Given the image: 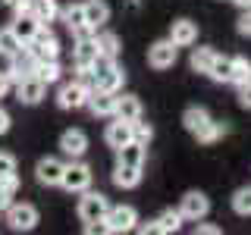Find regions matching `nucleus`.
<instances>
[{"mask_svg": "<svg viewBox=\"0 0 251 235\" xmlns=\"http://www.w3.org/2000/svg\"><path fill=\"white\" fill-rule=\"evenodd\" d=\"M63 166H66V163L57 160V157H44V160L35 166L38 182H41V185H60V179H63Z\"/></svg>", "mask_w": 251, "mask_h": 235, "instance_id": "nucleus-15", "label": "nucleus"}, {"mask_svg": "<svg viewBox=\"0 0 251 235\" xmlns=\"http://www.w3.org/2000/svg\"><path fill=\"white\" fill-rule=\"evenodd\" d=\"M25 47H28V53L35 60H57L60 57V41H57V35H53L47 25L38 28V35L31 38Z\"/></svg>", "mask_w": 251, "mask_h": 235, "instance_id": "nucleus-2", "label": "nucleus"}, {"mask_svg": "<svg viewBox=\"0 0 251 235\" xmlns=\"http://www.w3.org/2000/svg\"><path fill=\"white\" fill-rule=\"evenodd\" d=\"M179 226H182V213H179V210H163V213L154 219L157 232H179Z\"/></svg>", "mask_w": 251, "mask_h": 235, "instance_id": "nucleus-29", "label": "nucleus"}, {"mask_svg": "<svg viewBox=\"0 0 251 235\" xmlns=\"http://www.w3.org/2000/svg\"><path fill=\"white\" fill-rule=\"evenodd\" d=\"M94 44H98L100 57L116 60V53H120V38H116L113 31H94Z\"/></svg>", "mask_w": 251, "mask_h": 235, "instance_id": "nucleus-23", "label": "nucleus"}, {"mask_svg": "<svg viewBox=\"0 0 251 235\" xmlns=\"http://www.w3.org/2000/svg\"><path fill=\"white\" fill-rule=\"evenodd\" d=\"M145 157H148V144H141V141H129V144L116 147V160L129 163V166H145Z\"/></svg>", "mask_w": 251, "mask_h": 235, "instance_id": "nucleus-20", "label": "nucleus"}, {"mask_svg": "<svg viewBox=\"0 0 251 235\" xmlns=\"http://www.w3.org/2000/svg\"><path fill=\"white\" fill-rule=\"evenodd\" d=\"M60 185L66 188V191H88V185H91V169L85 166V163L73 160L69 166H63V179H60Z\"/></svg>", "mask_w": 251, "mask_h": 235, "instance_id": "nucleus-4", "label": "nucleus"}, {"mask_svg": "<svg viewBox=\"0 0 251 235\" xmlns=\"http://www.w3.org/2000/svg\"><path fill=\"white\" fill-rule=\"evenodd\" d=\"M28 13L35 16L41 25H47V22L57 19V0H31V3H28Z\"/></svg>", "mask_w": 251, "mask_h": 235, "instance_id": "nucleus-24", "label": "nucleus"}, {"mask_svg": "<svg viewBox=\"0 0 251 235\" xmlns=\"http://www.w3.org/2000/svg\"><path fill=\"white\" fill-rule=\"evenodd\" d=\"M207 210H210L207 194L188 191L185 198H182V207H179V213H182V219H201V216H207Z\"/></svg>", "mask_w": 251, "mask_h": 235, "instance_id": "nucleus-11", "label": "nucleus"}, {"mask_svg": "<svg viewBox=\"0 0 251 235\" xmlns=\"http://www.w3.org/2000/svg\"><path fill=\"white\" fill-rule=\"evenodd\" d=\"M85 107H88L94 116H113V107H116V91L91 88V91H88V100H85Z\"/></svg>", "mask_w": 251, "mask_h": 235, "instance_id": "nucleus-8", "label": "nucleus"}, {"mask_svg": "<svg viewBox=\"0 0 251 235\" xmlns=\"http://www.w3.org/2000/svg\"><path fill=\"white\" fill-rule=\"evenodd\" d=\"M91 72H94V85H98V88H104V91H120L123 88L126 72L116 66V60L100 57V53H98V60L91 63Z\"/></svg>", "mask_w": 251, "mask_h": 235, "instance_id": "nucleus-1", "label": "nucleus"}, {"mask_svg": "<svg viewBox=\"0 0 251 235\" xmlns=\"http://www.w3.org/2000/svg\"><path fill=\"white\" fill-rule=\"evenodd\" d=\"M207 119H210V113H207L204 107H188L185 113H182V125H185L188 132H192V135H195V132H198Z\"/></svg>", "mask_w": 251, "mask_h": 235, "instance_id": "nucleus-28", "label": "nucleus"}, {"mask_svg": "<svg viewBox=\"0 0 251 235\" xmlns=\"http://www.w3.org/2000/svg\"><path fill=\"white\" fill-rule=\"evenodd\" d=\"M239 35H248L251 38V6L242 13V19H239Z\"/></svg>", "mask_w": 251, "mask_h": 235, "instance_id": "nucleus-38", "label": "nucleus"}, {"mask_svg": "<svg viewBox=\"0 0 251 235\" xmlns=\"http://www.w3.org/2000/svg\"><path fill=\"white\" fill-rule=\"evenodd\" d=\"M239 104L245 107V110H251V82L239 85Z\"/></svg>", "mask_w": 251, "mask_h": 235, "instance_id": "nucleus-37", "label": "nucleus"}, {"mask_svg": "<svg viewBox=\"0 0 251 235\" xmlns=\"http://www.w3.org/2000/svg\"><path fill=\"white\" fill-rule=\"evenodd\" d=\"M85 147H88V138H85L82 129H66L60 135V151L66 157H73V160H78L85 154Z\"/></svg>", "mask_w": 251, "mask_h": 235, "instance_id": "nucleus-12", "label": "nucleus"}, {"mask_svg": "<svg viewBox=\"0 0 251 235\" xmlns=\"http://www.w3.org/2000/svg\"><path fill=\"white\" fill-rule=\"evenodd\" d=\"M63 22H66V28L73 31L75 38H88V35H94V28L85 25V10H82V3H73L69 10H63Z\"/></svg>", "mask_w": 251, "mask_h": 235, "instance_id": "nucleus-16", "label": "nucleus"}, {"mask_svg": "<svg viewBox=\"0 0 251 235\" xmlns=\"http://www.w3.org/2000/svg\"><path fill=\"white\" fill-rule=\"evenodd\" d=\"M232 210L239 216H251V188H239L232 194Z\"/></svg>", "mask_w": 251, "mask_h": 235, "instance_id": "nucleus-33", "label": "nucleus"}, {"mask_svg": "<svg viewBox=\"0 0 251 235\" xmlns=\"http://www.w3.org/2000/svg\"><path fill=\"white\" fill-rule=\"evenodd\" d=\"M13 31H16V38H19L22 44H28L31 38L38 35V28H41V22L35 19V16H31L28 10L25 13H16V19H13V25H10Z\"/></svg>", "mask_w": 251, "mask_h": 235, "instance_id": "nucleus-18", "label": "nucleus"}, {"mask_svg": "<svg viewBox=\"0 0 251 235\" xmlns=\"http://www.w3.org/2000/svg\"><path fill=\"white\" fill-rule=\"evenodd\" d=\"M82 10H85V25L94 28V31H98V28L110 19V6L104 3V0H85Z\"/></svg>", "mask_w": 251, "mask_h": 235, "instance_id": "nucleus-19", "label": "nucleus"}, {"mask_svg": "<svg viewBox=\"0 0 251 235\" xmlns=\"http://www.w3.org/2000/svg\"><path fill=\"white\" fill-rule=\"evenodd\" d=\"M113 116L116 119H126V122H135L141 119V100L135 94H116V107H113Z\"/></svg>", "mask_w": 251, "mask_h": 235, "instance_id": "nucleus-17", "label": "nucleus"}, {"mask_svg": "<svg viewBox=\"0 0 251 235\" xmlns=\"http://www.w3.org/2000/svg\"><path fill=\"white\" fill-rule=\"evenodd\" d=\"M0 75H3L10 85L22 78V72L16 69V57H13V53H6V50H0Z\"/></svg>", "mask_w": 251, "mask_h": 235, "instance_id": "nucleus-31", "label": "nucleus"}, {"mask_svg": "<svg viewBox=\"0 0 251 235\" xmlns=\"http://www.w3.org/2000/svg\"><path fill=\"white\" fill-rule=\"evenodd\" d=\"M6 129H10V113H6V110L0 107V135H3Z\"/></svg>", "mask_w": 251, "mask_h": 235, "instance_id": "nucleus-39", "label": "nucleus"}, {"mask_svg": "<svg viewBox=\"0 0 251 235\" xmlns=\"http://www.w3.org/2000/svg\"><path fill=\"white\" fill-rule=\"evenodd\" d=\"M229 82H232V85H245V82H251V63H248L245 57H232Z\"/></svg>", "mask_w": 251, "mask_h": 235, "instance_id": "nucleus-30", "label": "nucleus"}, {"mask_svg": "<svg viewBox=\"0 0 251 235\" xmlns=\"http://www.w3.org/2000/svg\"><path fill=\"white\" fill-rule=\"evenodd\" d=\"M104 138H107V144L113 147V151H116V147H123V144H129V141H132V122H126V119L110 122Z\"/></svg>", "mask_w": 251, "mask_h": 235, "instance_id": "nucleus-21", "label": "nucleus"}, {"mask_svg": "<svg viewBox=\"0 0 251 235\" xmlns=\"http://www.w3.org/2000/svg\"><path fill=\"white\" fill-rule=\"evenodd\" d=\"M135 223H138V213L132 207H110L104 216L107 232H129V229H135Z\"/></svg>", "mask_w": 251, "mask_h": 235, "instance_id": "nucleus-5", "label": "nucleus"}, {"mask_svg": "<svg viewBox=\"0 0 251 235\" xmlns=\"http://www.w3.org/2000/svg\"><path fill=\"white\" fill-rule=\"evenodd\" d=\"M85 100H88V88H85V85H78V82L63 85L60 94H57V104L63 110H78V107H85Z\"/></svg>", "mask_w": 251, "mask_h": 235, "instance_id": "nucleus-10", "label": "nucleus"}, {"mask_svg": "<svg viewBox=\"0 0 251 235\" xmlns=\"http://www.w3.org/2000/svg\"><path fill=\"white\" fill-rule=\"evenodd\" d=\"M176 50H179V47L173 44L170 38H167V41H157V44L148 47V63H151L154 69H170L173 63H176Z\"/></svg>", "mask_w": 251, "mask_h": 235, "instance_id": "nucleus-7", "label": "nucleus"}, {"mask_svg": "<svg viewBox=\"0 0 251 235\" xmlns=\"http://www.w3.org/2000/svg\"><path fill=\"white\" fill-rule=\"evenodd\" d=\"M232 3H235V6H242V10H248V6H251V0H232Z\"/></svg>", "mask_w": 251, "mask_h": 235, "instance_id": "nucleus-43", "label": "nucleus"}, {"mask_svg": "<svg viewBox=\"0 0 251 235\" xmlns=\"http://www.w3.org/2000/svg\"><path fill=\"white\" fill-rule=\"evenodd\" d=\"M229 69H232V60L229 57H220L217 53V60H214V66H210V78L214 82H229Z\"/></svg>", "mask_w": 251, "mask_h": 235, "instance_id": "nucleus-32", "label": "nucleus"}, {"mask_svg": "<svg viewBox=\"0 0 251 235\" xmlns=\"http://www.w3.org/2000/svg\"><path fill=\"white\" fill-rule=\"evenodd\" d=\"M13 172H16V157L13 154H0V179L13 176Z\"/></svg>", "mask_w": 251, "mask_h": 235, "instance_id": "nucleus-36", "label": "nucleus"}, {"mask_svg": "<svg viewBox=\"0 0 251 235\" xmlns=\"http://www.w3.org/2000/svg\"><path fill=\"white\" fill-rule=\"evenodd\" d=\"M31 75H38L44 85H53L60 78V66H57V60H38L35 63V69H31Z\"/></svg>", "mask_w": 251, "mask_h": 235, "instance_id": "nucleus-27", "label": "nucleus"}, {"mask_svg": "<svg viewBox=\"0 0 251 235\" xmlns=\"http://www.w3.org/2000/svg\"><path fill=\"white\" fill-rule=\"evenodd\" d=\"M6 210H10L6 216H10V226L16 232H28V229L38 226V210L31 207V204H10Z\"/></svg>", "mask_w": 251, "mask_h": 235, "instance_id": "nucleus-6", "label": "nucleus"}, {"mask_svg": "<svg viewBox=\"0 0 251 235\" xmlns=\"http://www.w3.org/2000/svg\"><path fill=\"white\" fill-rule=\"evenodd\" d=\"M198 235H220V226H198Z\"/></svg>", "mask_w": 251, "mask_h": 235, "instance_id": "nucleus-40", "label": "nucleus"}, {"mask_svg": "<svg viewBox=\"0 0 251 235\" xmlns=\"http://www.w3.org/2000/svg\"><path fill=\"white\" fill-rule=\"evenodd\" d=\"M44 88H47V85L41 82V78H38V75H22L19 78V82H16V94H19V100H22V104H38V100H41L44 97Z\"/></svg>", "mask_w": 251, "mask_h": 235, "instance_id": "nucleus-9", "label": "nucleus"}, {"mask_svg": "<svg viewBox=\"0 0 251 235\" xmlns=\"http://www.w3.org/2000/svg\"><path fill=\"white\" fill-rule=\"evenodd\" d=\"M107 210H110V204H107L104 194H98V191H88L78 201V216H82V223H104Z\"/></svg>", "mask_w": 251, "mask_h": 235, "instance_id": "nucleus-3", "label": "nucleus"}, {"mask_svg": "<svg viewBox=\"0 0 251 235\" xmlns=\"http://www.w3.org/2000/svg\"><path fill=\"white\" fill-rule=\"evenodd\" d=\"M138 182H141V166H129V163H116L113 185H120V188H135Z\"/></svg>", "mask_w": 251, "mask_h": 235, "instance_id": "nucleus-22", "label": "nucleus"}, {"mask_svg": "<svg viewBox=\"0 0 251 235\" xmlns=\"http://www.w3.org/2000/svg\"><path fill=\"white\" fill-rule=\"evenodd\" d=\"M98 60V44H94V35L88 38H78L75 41V50H73V63L75 69H91V63Z\"/></svg>", "mask_w": 251, "mask_h": 235, "instance_id": "nucleus-14", "label": "nucleus"}, {"mask_svg": "<svg viewBox=\"0 0 251 235\" xmlns=\"http://www.w3.org/2000/svg\"><path fill=\"white\" fill-rule=\"evenodd\" d=\"M22 47H25V44L16 38V31H13V28H0V50H6V53H19Z\"/></svg>", "mask_w": 251, "mask_h": 235, "instance_id": "nucleus-34", "label": "nucleus"}, {"mask_svg": "<svg viewBox=\"0 0 251 235\" xmlns=\"http://www.w3.org/2000/svg\"><path fill=\"white\" fill-rule=\"evenodd\" d=\"M214 60H217L214 47H195V50H192V69H195V72H210Z\"/></svg>", "mask_w": 251, "mask_h": 235, "instance_id": "nucleus-25", "label": "nucleus"}, {"mask_svg": "<svg viewBox=\"0 0 251 235\" xmlns=\"http://www.w3.org/2000/svg\"><path fill=\"white\" fill-rule=\"evenodd\" d=\"M170 41L176 47H188L198 41V25H195L192 19H176L170 25Z\"/></svg>", "mask_w": 251, "mask_h": 235, "instance_id": "nucleus-13", "label": "nucleus"}, {"mask_svg": "<svg viewBox=\"0 0 251 235\" xmlns=\"http://www.w3.org/2000/svg\"><path fill=\"white\" fill-rule=\"evenodd\" d=\"M6 91H10V82H6V78H3V75H0V97H3V94H6Z\"/></svg>", "mask_w": 251, "mask_h": 235, "instance_id": "nucleus-42", "label": "nucleus"}, {"mask_svg": "<svg viewBox=\"0 0 251 235\" xmlns=\"http://www.w3.org/2000/svg\"><path fill=\"white\" fill-rule=\"evenodd\" d=\"M223 135H226V122H214V119H207L198 132H195V138H198L201 144H214V141L223 138Z\"/></svg>", "mask_w": 251, "mask_h": 235, "instance_id": "nucleus-26", "label": "nucleus"}, {"mask_svg": "<svg viewBox=\"0 0 251 235\" xmlns=\"http://www.w3.org/2000/svg\"><path fill=\"white\" fill-rule=\"evenodd\" d=\"M151 138H154V129H151L148 122H141V119L132 122V141H141V144H148Z\"/></svg>", "mask_w": 251, "mask_h": 235, "instance_id": "nucleus-35", "label": "nucleus"}, {"mask_svg": "<svg viewBox=\"0 0 251 235\" xmlns=\"http://www.w3.org/2000/svg\"><path fill=\"white\" fill-rule=\"evenodd\" d=\"M6 207H10V194L0 188V210H6Z\"/></svg>", "mask_w": 251, "mask_h": 235, "instance_id": "nucleus-41", "label": "nucleus"}, {"mask_svg": "<svg viewBox=\"0 0 251 235\" xmlns=\"http://www.w3.org/2000/svg\"><path fill=\"white\" fill-rule=\"evenodd\" d=\"M0 3H13V0H0Z\"/></svg>", "mask_w": 251, "mask_h": 235, "instance_id": "nucleus-44", "label": "nucleus"}]
</instances>
